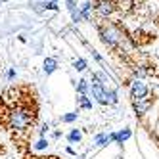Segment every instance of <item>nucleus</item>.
I'll list each match as a JSON object with an SVG mask.
<instances>
[{
	"instance_id": "b1692460",
	"label": "nucleus",
	"mask_w": 159,
	"mask_h": 159,
	"mask_svg": "<svg viewBox=\"0 0 159 159\" xmlns=\"http://www.w3.org/2000/svg\"><path fill=\"white\" fill-rule=\"evenodd\" d=\"M2 2H10V0H2Z\"/></svg>"
},
{
	"instance_id": "f257e3e1",
	"label": "nucleus",
	"mask_w": 159,
	"mask_h": 159,
	"mask_svg": "<svg viewBox=\"0 0 159 159\" xmlns=\"http://www.w3.org/2000/svg\"><path fill=\"white\" fill-rule=\"evenodd\" d=\"M37 121V107H31L29 102H19L8 111L6 125L14 132H27Z\"/></svg>"
},
{
	"instance_id": "f03ea898",
	"label": "nucleus",
	"mask_w": 159,
	"mask_h": 159,
	"mask_svg": "<svg viewBox=\"0 0 159 159\" xmlns=\"http://www.w3.org/2000/svg\"><path fill=\"white\" fill-rule=\"evenodd\" d=\"M98 33H100V40L106 44L107 48L117 50L123 44V31L113 25V23H100L98 25Z\"/></svg>"
},
{
	"instance_id": "6e6552de",
	"label": "nucleus",
	"mask_w": 159,
	"mask_h": 159,
	"mask_svg": "<svg viewBox=\"0 0 159 159\" xmlns=\"http://www.w3.org/2000/svg\"><path fill=\"white\" fill-rule=\"evenodd\" d=\"M92 75H94V77H96L98 81H100L102 84H104V86H106L107 90H109V88H115V84H113V79H111V77L107 75V71H106V69H100V71H94Z\"/></svg>"
},
{
	"instance_id": "4be33fe9",
	"label": "nucleus",
	"mask_w": 159,
	"mask_h": 159,
	"mask_svg": "<svg viewBox=\"0 0 159 159\" xmlns=\"http://www.w3.org/2000/svg\"><path fill=\"white\" fill-rule=\"evenodd\" d=\"M48 130H50V125H48V123H44L42 127H40V138H44V134H46Z\"/></svg>"
},
{
	"instance_id": "ddd939ff",
	"label": "nucleus",
	"mask_w": 159,
	"mask_h": 159,
	"mask_svg": "<svg viewBox=\"0 0 159 159\" xmlns=\"http://www.w3.org/2000/svg\"><path fill=\"white\" fill-rule=\"evenodd\" d=\"M67 140H69V144H79L83 140V130L81 129H71L69 134H67Z\"/></svg>"
},
{
	"instance_id": "412c9836",
	"label": "nucleus",
	"mask_w": 159,
	"mask_h": 159,
	"mask_svg": "<svg viewBox=\"0 0 159 159\" xmlns=\"http://www.w3.org/2000/svg\"><path fill=\"white\" fill-rule=\"evenodd\" d=\"M16 69H14V67H10V69H8V73H6V79H8V81H14V79H16Z\"/></svg>"
},
{
	"instance_id": "6ab92c4d",
	"label": "nucleus",
	"mask_w": 159,
	"mask_h": 159,
	"mask_svg": "<svg viewBox=\"0 0 159 159\" xmlns=\"http://www.w3.org/2000/svg\"><path fill=\"white\" fill-rule=\"evenodd\" d=\"M77 119H79V113H77V111L65 113V115H61V117H60V121H61V123H75Z\"/></svg>"
},
{
	"instance_id": "393cba45",
	"label": "nucleus",
	"mask_w": 159,
	"mask_h": 159,
	"mask_svg": "<svg viewBox=\"0 0 159 159\" xmlns=\"http://www.w3.org/2000/svg\"><path fill=\"white\" fill-rule=\"evenodd\" d=\"M73 2H77V0H73Z\"/></svg>"
},
{
	"instance_id": "dca6fc26",
	"label": "nucleus",
	"mask_w": 159,
	"mask_h": 159,
	"mask_svg": "<svg viewBox=\"0 0 159 159\" xmlns=\"http://www.w3.org/2000/svg\"><path fill=\"white\" fill-rule=\"evenodd\" d=\"M73 67H75V71L83 73V71H86L88 63H86V60H84V58H75V60H73Z\"/></svg>"
},
{
	"instance_id": "4468645a",
	"label": "nucleus",
	"mask_w": 159,
	"mask_h": 159,
	"mask_svg": "<svg viewBox=\"0 0 159 159\" xmlns=\"http://www.w3.org/2000/svg\"><path fill=\"white\" fill-rule=\"evenodd\" d=\"M94 144H96L98 148H104V146L111 144V142H109V134H107V132H98V134L94 136Z\"/></svg>"
},
{
	"instance_id": "f3484780",
	"label": "nucleus",
	"mask_w": 159,
	"mask_h": 159,
	"mask_svg": "<svg viewBox=\"0 0 159 159\" xmlns=\"http://www.w3.org/2000/svg\"><path fill=\"white\" fill-rule=\"evenodd\" d=\"M117 102H119L117 88H109V90H107V106H115Z\"/></svg>"
},
{
	"instance_id": "1a4fd4ad",
	"label": "nucleus",
	"mask_w": 159,
	"mask_h": 159,
	"mask_svg": "<svg viewBox=\"0 0 159 159\" xmlns=\"http://www.w3.org/2000/svg\"><path fill=\"white\" fill-rule=\"evenodd\" d=\"M79 10H81L83 21H90V19H92V14H94V2H90V0H84V2L79 6Z\"/></svg>"
},
{
	"instance_id": "9d476101",
	"label": "nucleus",
	"mask_w": 159,
	"mask_h": 159,
	"mask_svg": "<svg viewBox=\"0 0 159 159\" xmlns=\"http://www.w3.org/2000/svg\"><path fill=\"white\" fill-rule=\"evenodd\" d=\"M56 69H58V60L56 58H44V61H42V71H44V75H52Z\"/></svg>"
},
{
	"instance_id": "9b49d317",
	"label": "nucleus",
	"mask_w": 159,
	"mask_h": 159,
	"mask_svg": "<svg viewBox=\"0 0 159 159\" xmlns=\"http://www.w3.org/2000/svg\"><path fill=\"white\" fill-rule=\"evenodd\" d=\"M77 107L79 109H92V100L88 98V94H79V98H77Z\"/></svg>"
},
{
	"instance_id": "aec40b11",
	"label": "nucleus",
	"mask_w": 159,
	"mask_h": 159,
	"mask_svg": "<svg viewBox=\"0 0 159 159\" xmlns=\"http://www.w3.org/2000/svg\"><path fill=\"white\" fill-rule=\"evenodd\" d=\"M90 54H92V58H94V60H96V61H98L102 67H106V61H104V58H102V56H100V54H98L94 48H90Z\"/></svg>"
},
{
	"instance_id": "7ed1b4c3",
	"label": "nucleus",
	"mask_w": 159,
	"mask_h": 159,
	"mask_svg": "<svg viewBox=\"0 0 159 159\" xmlns=\"http://www.w3.org/2000/svg\"><path fill=\"white\" fill-rule=\"evenodd\" d=\"M129 94H130L132 102L144 100L146 96H150V88H148V84L142 81V79H132L130 84H129Z\"/></svg>"
},
{
	"instance_id": "2eb2a0df",
	"label": "nucleus",
	"mask_w": 159,
	"mask_h": 159,
	"mask_svg": "<svg viewBox=\"0 0 159 159\" xmlns=\"http://www.w3.org/2000/svg\"><path fill=\"white\" fill-rule=\"evenodd\" d=\"M130 136H132V130H130V129H123V130H119V132H117V140H115V144L123 146L125 142L130 138Z\"/></svg>"
},
{
	"instance_id": "0eeeda50",
	"label": "nucleus",
	"mask_w": 159,
	"mask_h": 159,
	"mask_svg": "<svg viewBox=\"0 0 159 159\" xmlns=\"http://www.w3.org/2000/svg\"><path fill=\"white\" fill-rule=\"evenodd\" d=\"M65 8H67V12L71 14V19L75 21V23H81L83 16H81V10H79V4L73 2V0H65Z\"/></svg>"
},
{
	"instance_id": "20e7f679",
	"label": "nucleus",
	"mask_w": 159,
	"mask_h": 159,
	"mask_svg": "<svg viewBox=\"0 0 159 159\" xmlns=\"http://www.w3.org/2000/svg\"><path fill=\"white\" fill-rule=\"evenodd\" d=\"M90 94H92L94 102H98L100 106H107V88L94 75H92V81H90Z\"/></svg>"
},
{
	"instance_id": "a211bd4d",
	"label": "nucleus",
	"mask_w": 159,
	"mask_h": 159,
	"mask_svg": "<svg viewBox=\"0 0 159 159\" xmlns=\"http://www.w3.org/2000/svg\"><path fill=\"white\" fill-rule=\"evenodd\" d=\"M48 146H50V142H48V138H39L37 142H35V150L37 152H44V150H48Z\"/></svg>"
},
{
	"instance_id": "39448f33",
	"label": "nucleus",
	"mask_w": 159,
	"mask_h": 159,
	"mask_svg": "<svg viewBox=\"0 0 159 159\" xmlns=\"http://www.w3.org/2000/svg\"><path fill=\"white\" fill-rule=\"evenodd\" d=\"M115 10H117V2H115V0H94V12L102 19H107L109 16H113Z\"/></svg>"
},
{
	"instance_id": "f8f14e48",
	"label": "nucleus",
	"mask_w": 159,
	"mask_h": 159,
	"mask_svg": "<svg viewBox=\"0 0 159 159\" xmlns=\"http://www.w3.org/2000/svg\"><path fill=\"white\" fill-rule=\"evenodd\" d=\"M75 88H77V94H88L90 92V83L86 79H79L75 83Z\"/></svg>"
},
{
	"instance_id": "5701e85b",
	"label": "nucleus",
	"mask_w": 159,
	"mask_h": 159,
	"mask_svg": "<svg viewBox=\"0 0 159 159\" xmlns=\"http://www.w3.org/2000/svg\"><path fill=\"white\" fill-rule=\"evenodd\" d=\"M67 153H71V155H77V152L73 150V148H67Z\"/></svg>"
},
{
	"instance_id": "423d86ee",
	"label": "nucleus",
	"mask_w": 159,
	"mask_h": 159,
	"mask_svg": "<svg viewBox=\"0 0 159 159\" xmlns=\"http://www.w3.org/2000/svg\"><path fill=\"white\" fill-rule=\"evenodd\" d=\"M153 102H155L153 96H146L144 100H136V102H132V109H134V113H136L138 117H142V115H146V113L150 111V107L153 106Z\"/></svg>"
}]
</instances>
